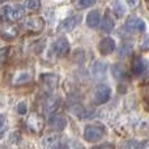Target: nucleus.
Listing matches in <instances>:
<instances>
[{
    "label": "nucleus",
    "instance_id": "nucleus-1",
    "mask_svg": "<svg viewBox=\"0 0 149 149\" xmlns=\"http://www.w3.org/2000/svg\"><path fill=\"white\" fill-rule=\"evenodd\" d=\"M105 127L100 123H90L84 128V139L89 143L100 141L105 136Z\"/></svg>",
    "mask_w": 149,
    "mask_h": 149
},
{
    "label": "nucleus",
    "instance_id": "nucleus-2",
    "mask_svg": "<svg viewBox=\"0 0 149 149\" xmlns=\"http://www.w3.org/2000/svg\"><path fill=\"white\" fill-rule=\"evenodd\" d=\"M51 52L55 58H63L70 52V42L65 38H58L51 45Z\"/></svg>",
    "mask_w": 149,
    "mask_h": 149
},
{
    "label": "nucleus",
    "instance_id": "nucleus-3",
    "mask_svg": "<svg viewBox=\"0 0 149 149\" xmlns=\"http://www.w3.org/2000/svg\"><path fill=\"white\" fill-rule=\"evenodd\" d=\"M24 28L33 33H41L45 29V21L43 18L38 17V16H30L24 21Z\"/></svg>",
    "mask_w": 149,
    "mask_h": 149
},
{
    "label": "nucleus",
    "instance_id": "nucleus-4",
    "mask_svg": "<svg viewBox=\"0 0 149 149\" xmlns=\"http://www.w3.org/2000/svg\"><path fill=\"white\" fill-rule=\"evenodd\" d=\"M93 97H94L95 102L101 103V105L109 102L110 98H111V88L106 84L98 85V86L94 89V94H93Z\"/></svg>",
    "mask_w": 149,
    "mask_h": 149
},
{
    "label": "nucleus",
    "instance_id": "nucleus-5",
    "mask_svg": "<svg viewBox=\"0 0 149 149\" xmlns=\"http://www.w3.org/2000/svg\"><path fill=\"white\" fill-rule=\"evenodd\" d=\"M41 80H42V89H43V92L50 94V93H52L56 89L59 77L54 73H46V74H42Z\"/></svg>",
    "mask_w": 149,
    "mask_h": 149
},
{
    "label": "nucleus",
    "instance_id": "nucleus-6",
    "mask_svg": "<svg viewBox=\"0 0 149 149\" xmlns=\"http://www.w3.org/2000/svg\"><path fill=\"white\" fill-rule=\"evenodd\" d=\"M81 24V16L80 15H73L71 17H67L65 20H63L60 22V25L58 26V30L62 31V33H68V31H72L74 28Z\"/></svg>",
    "mask_w": 149,
    "mask_h": 149
},
{
    "label": "nucleus",
    "instance_id": "nucleus-7",
    "mask_svg": "<svg viewBox=\"0 0 149 149\" xmlns=\"http://www.w3.org/2000/svg\"><path fill=\"white\" fill-rule=\"evenodd\" d=\"M62 106V98L58 97V95H51L46 100L43 105V111L47 116H52Z\"/></svg>",
    "mask_w": 149,
    "mask_h": 149
},
{
    "label": "nucleus",
    "instance_id": "nucleus-8",
    "mask_svg": "<svg viewBox=\"0 0 149 149\" xmlns=\"http://www.w3.org/2000/svg\"><path fill=\"white\" fill-rule=\"evenodd\" d=\"M124 26L126 29L131 31H137V33H143V31L147 30V24L143 18L136 17V16H132V17H128L124 22Z\"/></svg>",
    "mask_w": 149,
    "mask_h": 149
},
{
    "label": "nucleus",
    "instance_id": "nucleus-9",
    "mask_svg": "<svg viewBox=\"0 0 149 149\" xmlns=\"http://www.w3.org/2000/svg\"><path fill=\"white\" fill-rule=\"evenodd\" d=\"M26 126H28V128L30 130V131H33L37 134V132H41L42 130H43L45 120L41 115H38V114H30L28 120H26Z\"/></svg>",
    "mask_w": 149,
    "mask_h": 149
},
{
    "label": "nucleus",
    "instance_id": "nucleus-10",
    "mask_svg": "<svg viewBox=\"0 0 149 149\" xmlns=\"http://www.w3.org/2000/svg\"><path fill=\"white\" fill-rule=\"evenodd\" d=\"M115 47H116V43L114 41V38L106 37V38H103L98 43V51H100L101 55H110L111 52H114Z\"/></svg>",
    "mask_w": 149,
    "mask_h": 149
},
{
    "label": "nucleus",
    "instance_id": "nucleus-11",
    "mask_svg": "<svg viewBox=\"0 0 149 149\" xmlns=\"http://www.w3.org/2000/svg\"><path fill=\"white\" fill-rule=\"evenodd\" d=\"M107 70H109L107 63L103 62V60H97V62L93 63L90 72L95 79H103L106 76V73H107Z\"/></svg>",
    "mask_w": 149,
    "mask_h": 149
},
{
    "label": "nucleus",
    "instance_id": "nucleus-12",
    "mask_svg": "<svg viewBox=\"0 0 149 149\" xmlns=\"http://www.w3.org/2000/svg\"><path fill=\"white\" fill-rule=\"evenodd\" d=\"M33 79V72L30 70H22L18 71L17 73L13 76V85H24L28 84Z\"/></svg>",
    "mask_w": 149,
    "mask_h": 149
},
{
    "label": "nucleus",
    "instance_id": "nucleus-13",
    "mask_svg": "<svg viewBox=\"0 0 149 149\" xmlns=\"http://www.w3.org/2000/svg\"><path fill=\"white\" fill-rule=\"evenodd\" d=\"M18 36V28L15 25L4 24L0 26V37L4 39H13Z\"/></svg>",
    "mask_w": 149,
    "mask_h": 149
},
{
    "label": "nucleus",
    "instance_id": "nucleus-14",
    "mask_svg": "<svg viewBox=\"0 0 149 149\" xmlns=\"http://www.w3.org/2000/svg\"><path fill=\"white\" fill-rule=\"evenodd\" d=\"M58 144H59V135L58 134H49L42 140V145L45 149H56Z\"/></svg>",
    "mask_w": 149,
    "mask_h": 149
},
{
    "label": "nucleus",
    "instance_id": "nucleus-15",
    "mask_svg": "<svg viewBox=\"0 0 149 149\" xmlns=\"http://www.w3.org/2000/svg\"><path fill=\"white\" fill-rule=\"evenodd\" d=\"M101 24V13L100 10H90L86 16V25L89 28L94 29V28H98Z\"/></svg>",
    "mask_w": 149,
    "mask_h": 149
},
{
    "label": "nucleus",
    "instance_id": "nucleus-16",
    "mask_svg": "<svg viewBox=\"0 0 149 149\" xmlns=\"http://www.w3.org/2000/svg\"><path fill=\"white\" fill-rule=\"evenodd\" d=\"M111 72H113V76L116 80H119V81H123V80L128 79V71L122 64H114L113 68H111Z\"/></svg>",
    "mask_w": 149,
    "mask_h": 149
},
{
    "label": "nucleus",
    "instance_id": "nucleus-17",
    "mask_svg": "<svg viewBox=\"0 0 149 149\" xmlns=\"http://www.w3.org/2000/svg\"><path fill=\"white\" fill-rule=\"evenodd\" d=\"M65 126H67V120L63 115H55L51 116V119H50V127L55 131H62V130H64Z\"/></svg>",
    "mask_w": 149,
    "mask_h": 149
},
{
    "label": "nucleus",
    "instance_id": "nucleus-18",
    "mask_svg": "<svg viewBox=\"0 0 149 149\" xmlns=\"http://www.w3.org/2000/svg\"><path fill=\"white\" fill-rule=\"evenodd\" d=\"M148 65L149 64L147 60L143 59V58H139V59H136L134 62V64H132V72L135 74H143L148 70Z\"/></svg>",
    "mask_w": 149,
    "mask_h": 149
},
{
    "label": "nucleus",
    "instance_id": "nucleus-19",
    "mask_svg": "<svg viewBox=\"0 0 149 149\" xmlns=\"http://www.w3.org/2000/svg\"><path fill=\"white\" fill-rule=\"evenodd\" d=\"M25 7L24 5H15L12 7V13H10V21H18L25 16Z\"/></svg>",
    "mask_w": 149,
    "mask_h": 149
},
{
    "label": "nucleus",
    "instance_id": "nucleus-20",
    "mask_svg": "<svg viewBox=\"0 0 149 149\" xmlns=\"http://www.w3.org/2000/svg\"><path fill=\"white\" fill-rule=\"evenodd\" d=\"M113 12L116 17H122V16L126 15L127 8H126V5H124V3L122 1V0H115V1H114Z\"/></svg>",
    "mask_w": 149,
    "mask_h": 149
},
{
    "label": "nucleus",
    "instance_id": "nucleus-21",
    "mask_svg": "<svg viewBox=\"0 0 149 149\" xmlns=\"http://www.w3.org/2000/svg\"><path fill=\"white\" fill-rule=\"evenodd\" d=\"M114 28H115V22H114V20L111 18L110 15H106L102 20V30L109 33V31L114 30Z\"/></svg>",
    "mask_w": 149,
    "mask_h": 149
},
{
    "label": "nucleus",
    "instance_id": "nucleus-22",
    "mask_svg": "<svg viewBox=\"0 0 149 149\" xmlns=\"http://www.w3.org/2000/svg\"><path fill=\"white\" fill-rule=\"evenodd\" d=\"M10 13H12V5H4L0 8V20L1 21H10Z\"/></svg>",
    "mask_w": 149,
    "mask_h": 149
},
{
    "label": "nucleus",
    "instance_id": "nucleus-23",
    "mask_svg": "<svg viewBox=\"0 0 149 149\" xmlns=\"http://www.w3.org/2000/svg\"><path fill=\"white\" fill-rule=\"evenodd\" d=\"M73 4L79 9H85L95 4V0H73Z\"/></svg>",
    "mask_w": 149,
    "mask_h": 149
},
{
    "label": "nucleus",
    "instance_id": "nucleus-24",
    "mask_svg": "<svg viewBox=\"0 0 149 149\" xmlns=\"http://www.w3.org/2000/svg\"><path fill=\"white\" fill-rule=\"evenodd\" d=\"M41 5V1L39 0H25L24 1V7L25 9H29V10H37Z\"/></svg>",
    "mask_w": 149,
    "mask_h": 149
},
{
    "label": "nucleus",
    "instance_id": "nucleus-25",
    "mask_svg": "<svg viewBox=\"0 0 149 149\" xmlns=\"http://www.w3.org/2000/svg\"><path fill=\"white\" fill-rule=\"evenodd\" d=\"M16 110H17V113L20 114V115H24V114H26V111H28V106H26L25 102H20L16 106Z\"/></svg>",
    "mask_w": 149,
    "mask_h": 149
},
{
    "label": "nucleus",
    "instance_id": "nucleus-26",
    "mask_svg": "<svg viewBox=\"0 0 149 149\" xmlns=\"http://www.w3.org/2000/svg\"><path fill=\"white\" fill-rule=\"evenodd\" d=\"M92 149H115V147H114V144H111V143H103V144L95 145V147H93Z\"/></svg>",
    "mask_w": 149,
    "mask_h": 149
},
{
    "label": "nucleus",
    "instance_id": "nucleus-27",
    "mask_svg": "<svg viewBox=\"0 0 149 149\" xmlns=\"http://www.w3.org/2000/svg\"><path fill=\"white\" fill-rule=\"evenodd\" d=\"M7 55H8V47H3V49H0V64L4 63V60L7 59Z\"/></svg>",
    "mask_w": 149,
    "mask_h": 149
},
{
    "label": "nucleus",
    "instance_id": "nucleus-28",
    "mask_svg": "<svg viewBox=\"0 0 149 149\" xmlns=\"http://www.w3.org/2000/svg\"><path fill=\"white\" fill-rule=\"evenodd\" d=\"M132 51V45H123V47H122V50H120V52L119 54L120 55H126V54H128V52H131Z\"/></svg>",
    "mask_w": 149,
    "mask_h": 149
},
{
    "label": "nucleus",
    "instance_id": "nucleus-29",
    "mask_svg": "<svg viewBox=\"0 0 149 149\" xmlns=\"http://www.w3.org/2000/svg\"><path fill=\"white\" fill-rule=\"evenodd\" d=\"M124 1L128 4V7H131V8H136L137 5H139V3H140V0H124Z\"/></svg>",
    "mask_w": 149,
    "mask_h": 149
},
{
    "label": "nucleus",
    "instance_id": "nucleus-30",
    "mask_svg": "<svg viewBox=\"0 0 149 149\" xmlns=\"http://www.w3.org/2000/svg\"><path fill=\"white\" fill-rule=\"evenodd\" d=\"M71 149H85L84 148V145L82 144H80V143H72V144H71Z\"/></svg>",
    "mask_w": 149,
    "mask_h": 149
},
{
    "label": "nucleus",
    "instance_id": "nucleus-31",
    "mask_svg": "<svg viewBox=\"0 0 149 149\" xmlns=\"http://www.w3.org/2000/svg\"><path fill=\"white\" fill-rule=\"evenodd\" d=\"M4 126H5V118L3 115H0V130H3Z\"/></svg>",
    "mask_w": 149,
    "mask_h": 149
},
{
    "label": "nucleus",
    "instance_id": "nucleus-32",
    "mask_svg": "<svg viewBox=\"0 0 149 149\" xmlns=\"http://www.w3.org/2000/svg\"><path fill=\"white\" fill-rule=\"evenodd\" d=\"M56 149H68V147H65V145H59Z\"/></svg>",
    "mask_w": 149,
    "mask_h": 149
},
{
    "label": "nucleus",
    "instance_id": "nucleus-33",
    "mask_svg": "<svg viewBox=\"0 0 149 149\" xmlns=\"http://www.w3.org/2000/svg\"><path fill=\"white\" fill-rule=\"evenodd\" d=\"M5 1H7V0H0V3H5Z\"/></svg>",
    "mask_w": 149,
    "mask_h": 149
}]
</instances>
